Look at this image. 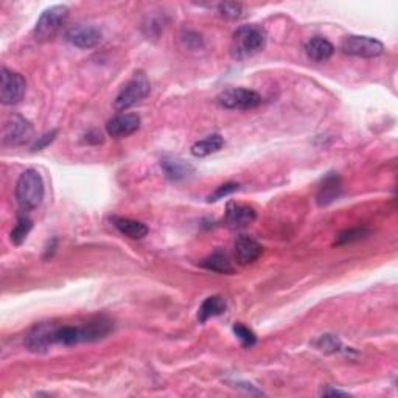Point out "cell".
Instances as JSON below:
<instances>
[{
    "label": "cell",
    "instance_id": "6da1fadb",
    "mask_svg": "<svg viewBox=\"0 0 398 398\" xmlns=\"http://www.w3.org/2000/svg\"><path fill=\"white\" fill-rule=\"evenodd\" d=\"M112 331V322L104 318L91 320L85 325H58L55 342L63 346H75L80 342H93L108 336Z\"/></svg>",
    "mask_w": 398,
    "mask_h": 398
},
{
    "label": "cell",
    "instance_id": "7a4b0ae2",
    "mask_svg": "<svg viewBox=\"0 0 398 398\" xmlns=\"http://www.w3.org/2000/svg\"><path fill=\"white\" fill-rule=\"evenodd\" d=\"M266 45V32L257 23L240 27L232 36L230 53L235 59H247L257 55Z\"/></svg>",
    "mask_w": 398,
    "mask_h": 398
},
{
    "label": "cell",
    "instance_id": "3957f363",
    "mask_svg": "<svg viewBox=\"0 0 398 398\" xmlns=\"http://www.w3.org/2000/svg\"><path fill=\"white\" fill-rule=\"evenodd\" d=\"M16 199L22 210L38 209L44 199V182L36 170L28 168L19 176L16 184Z\"/></svg>",
    "mask_w": 398,
    "mask_h": 398
},
{
    "label": "cell",
    "instance_id": "277c9868",
    "mask_svg": "<svg viewBox=\"0 0 398 398\" xmlns=\"http://www.w3.org/2000/svg\"><path fill=\"white\" fill-rule=\"evenodd\" d=\"M151 85L148 76L144 72L134 74L133 78H131L126 85L123 86L120 93L117 95L115 98V109L117 111H126L129 108H133L150 95Z\"/></svg>",
    "mask_w": 398,
    "mask_h": 398
},
{
    "label": "cell",
    "instance_id": "5b68a950",
    "mask_svg": "<svg viewBox=\"0 0 398 398\" xmlns=\"http://www.w3.org/2000/svg\"><path fill=\"white\" fill-rule=\"evenodd\" d=\"M69 17V8L65 5H55L47 8L38 19L34 36L38 41H47L55 36Z\"/></svg>",
    "mask_w": 398,
    "mask_h": 398
},
{
    "label": "cell",
    "instance_id": "8992f818",
    "mask_svg": "<svg viewBox=\"0 0 398 398\" xmlns=\"http://www.w3.org/2000/svg\"><path fill=\"white\" fill-rule=\"evenodd\" d=\"M218 103L225 109L247 111L257 108L261 103V97L251 89L230 87L218 95Z\"/></svg>",
    "mask_w": 398,
    "mask_h": 398
},
{
    "label": "cell",
    "instance_id": "52a82bcc",
    "mask_svg": "<svg viewBox=\"0 0 398 398\" xmlns=\"http://www.w3.org/2000/svg\"><path fill=\"white\" fill-rule=\"evenodd\" d=\"M341 49L349 56L372 59V58H377L382 55V53L384 52V45L379 43L378 39L350 34V36H346L342 39Z\"/></svg>",
    "mask_w": 398,
    "mask_h": 398
},
{
    "label": "cell",
    "instance_id": "ba28073f",
    "mask_svg": "<svg viewBox=\"0 0 398 398\" xmlns=\"http://www.w3.org/2000/svg\"><path fill=\"white\" fill-rule=\"evenodd\" d=\"M33 135V126L25 117L19 114H13L7 118V122L3 123L2 131V140L5 145L17 146L22 145L32 139Z\"/></svg>",
    "mask_w": 398,
    "mask_h": 398
},
{
    "label": "cell",
    "instance_id": "9c48e42d",
    "mask_svg": "<svg viewBox=\"0 0 398 398\" xmlns=\"http://www.w3.org/2000/svg\"><path fill=\"white\" fill-rule=\"evenodd\" d=\"M27 82L22 75L13 72V70L2 69L0 75V102L3 104H16L19 103L23 93H25Z\"/></svg>",
    "mask_w": 398,
    "mask_h": 398
},
{
    "label": "cell",
    "instance_id": "30bf717a",
    "mask_svg": "<svg viewBox=\"0 0 398 398\" xmlns=\"http://www.w3.org/2000/svg\"><path fill=\"white\" fill-rule=\"evenodd\" d=\"M58 325L52 322L36 324L25 336V347L33 353H44L52 346H55V333Z\"/></svg>",
    "mask_w": 398,
    "mask_h": 398
},
{
    "label": "cell",
    "instance_id": "8fae6325",
    "mask_svg": "<svg viewBox=\"0 0 398 398\" xmlns=\"http://www.w3.org/2000/svg\"><path fill=\"white\" fill-rule=\"evenodd\" d=\"M65 39L76 49L87 50L102 43V32L93 25H76L69 30Z\"/></svg>",
    "mask_w": 398,
    "mask_h": 398
},
{
    "label": "cell",
    "instance_id": "7c38bea8",
    "mask_svg": "<svg viewBox=\"0 0 398 398\" xmlns=\"http://www.w3.org/2000/svg\"><path fill=\"white\" fill-rule=\"evenodd\" d=\"M255 218H257V213L247 204L229 203L225 207V224L230 229H245L255 221Z\"/></svg>",
    "mask_w": 398,
    "mask_h": 398
},
{
    "label": "cell",
    "instance_id": "4fadbf2b",
    "mask_svg": "<svg viewBox=\"0 0 398 398\" xmlns=\"http://www.w3.org/2000/svg\"><path fill=\"white\" fill-rule=\"evenodd\" d=\"M140 128V117L137 114H118L112 117L106 124V131L112 137H128Z\"/></svg>",
    "mask_w": 398,
    "mask_h": 398
},
{
    "label": "cell",
    "instance_id": "5bb4252c",
    "mask_svg": "<svg viewBox=\"0 0 398 398\" xmlns=\"http://www.w3.org/2000/svg\"><path fill=\"white\" fill-rule=\"evenodd\" d=\"M263 247L260 243L249 235H241L235 241V258L241 266H247L260 258Z\"/></svg>",
    "mask_w": 398,
    "mask_h": 398
},
{
    "label": "cell",
    "instance_id": "9a60e30c",
    "mask_svg": "<svg viewBox=\"0 0 398 398\" xmlns=\"http://www.w3.org/2000/svg\"><path fill=\"white\" fill-rule=\"evenodd\" d=\"M160 167L170 181H186L195 175V167L187 160L179 157H164L160 160Z\"/></svg>",
    "mask_w": 398,
    "mask_h": 398
},
{
    "label": "cell",
    "instance_id": "2e32d148",
    "mask_svg": "<svg viewBox=\"0 0 398 398\" xmlns=\"http://www.w3.org/2000/svg\"><path fill=\"white\" fill-rule=\"evenodd\" d=\"M305 52L308 58L313 59V61L322 63L331 58V55L335 53V47L330 41H327L324 38H311L305 44Z\"/></svg>",
    "mask_w": 398,
    "mask_h": 398
},
{
    "label": "cell",
    "instance_id": "e0dca14e",
    "mask_svg": "<svg viewBox=\"0 0 398 398\" xmlns=\"http://www.w3.org/2000/svg\"><path fill=\"white\" fill-rule=\"evenodd\" d=\"M341 195V181L335 173H330L325 177L322 186L319 187L318 203L319 206H327L333 203L335 199L340 198Z\"/></svg>",
    "mask_w": 398,
    "mask_h": 398
},
{
    "label": "cell",
    "instance_id": "ac0fdd59",
    "mask_svg": "<svg viewBox=\"0 0 398 398\" xmlns=\"http://www.w3.org/2000/svg\"><path fill=\"white\" fill-rule=\"evenodd\" d=\"M112 224H114L115 229L120 230L123 235H126L133 240L144 239V236H146L148 234V228L144 223L134 221V219H129V218L114 217L112 218Z\"/></svg>",
    "mask_w": 398,
    "mask_h": 398
},
{
    "label": "cell",
    "instance_id": "d6986e66",
    "mask_svg": "<svg viewBox=\"0 0 398 398\" xmlns=\"http://www.w3.org/2000/svg\"><path fill=\"white\" fill-rule=\"evenodd\" d=\"M225 311V300L221 296H210L203 302V305L199 307L198 311V319L201 324L207 322V320L219 316Z\"/></svg>",
    "mask_w": 398,
    "mask_h": 398
},
{
    "label": "cell",
    "instance_id": "ffe728a7",
    "mask_svg": "<svg viewBox=\"0 0 398 398\" xmlns=\"http://www.w3.org/2000/svg\"><path fill=\"white\" fill-rule=\"evenodd\" d=\"M224 146V139L219 134L207 135L206 139L196 142L192 146V154L195 157H207L213 153H218Z\"/></svg>",
    "mask_w": 398,
    "mask_h": 398
},
{
    "label": "cell",
    "instance_id": "44dd1931",
    "mask_svg": "<svg viewBox=\"0 0 398 398\" xmlns=\"http://www.w3.org/2000/svg\"><path fill=\"white\" fill-rule=\"evenodd\" d=\"M201 265H203L206 269L218 272V274H232V272H234V266H232L229 257L223 251L213 252L209 257L204 258Z\"/></svg>",
    "mask_w": 398,
    "mask_h": 398
},
{
    "label": "cell",
    "instance_id": "7402d4cb",
    "mask_svg": "<svg viewBox=\"0 0 398 398\" xmlns=\"http://www.w3.org/2000/svg\"><path fill=\"white\" fill-rule=\"evenodd\" d=\"M371 235L369 229L364 228H353V229H347L341 232L340 235L336 236L335 240V246H346V245H352V243L366 240L367 236Z\"/></svg>",
    "mask_w": 398,
    "mask_h": 398
},
{
    "label": "cell",
    "instance_id": "603a6c76",
    "mask_svg": "<svg viewBox=\"0 0 398 398\" xmlns=\"http://www.w3.org/2000/svg\"><path fill=\"white\" fill-rule=\"evenodd\" d=\"M33 228L32 219H28L27 217H19L17 219V224L14 225V229L11 230V241L14 243L16 246H21L30 234V230Z\"/></svg>",
    "mask_w": 398,
    "mask_h": 398
},
{
    "label": "cell",
    "instance_id": "cb8c5ba5",
    "mask_svg": "<svg viewBox=\"0 0 398 398\" xmlns=\"http://www.w3.org/2000/svg\"><path fill=\"white\" fill-rule=\"evenodd\" d=\"M218 8L221 16L229 21H239L243 17V5L240 2H224Z\"/></svg>",
    "mask_w": 398,
    "mask_h": 398
},
{
    "label": "cell",
    "instance_id": "d4e9b609",
    "mask_svg": "<svg viewBox=\"0 0 398 398\" xmlns=\"http://www.w3.org/2000/svg\"><path fill=\"white\" fill-rule=\"evenodd\" d=\"M234 333L236 338H239L241 346L245 349H251L255 346V342H257V336L254 335V331L249 330L247 327L241 325V324L234 325Z\"/></svg>",
    "mask_w": 398,
    "mask_h": 398
},
{
    "label": "cell",
    "instance_id": "484cf974",
    "mask_svg": "<svg viewBox=\"0 0 398 398\" xmlns=\"http://www.w3.org/2000/svg\"><path fill=\"white\" fill-rule=\"evenodd\" d=\"M314 344H316V347L319 350H322V352L333 353L338 352V350H341V341L338 340L335 335H322Z\"/></svg>",
    "mask_w": 398,
    "mask_h": 398
},
{
    "label": "cell",
    "instance_id": "4316f807",
    "mask_svg": "<svg viewBox=\"0 0 398 398\" xmlns=\"http://www.w3.org/2000/svg\"><path fill=\"white\" fill-rule=\"evenodd\" d=\"M236 190H239V184H235V182L224 184V186L218 187V190L210 196L209 201H210V203H215V201L223 199L224 196H229V195H232L234 192H236Z\"/></svg>",
    "mask_w": 398,
    "mask_h": 398
},
{
    "label": "cell",
    "instance_id": "83f0119b",
    "mask_svg": "<svg viewBox=\"0 0 398 398\" xmlns=\"http://www.w3.org/2000/svg\"><path fill=\"white\" fill-rule=\"evenodd\" d=\"M56 135H58V131H56V129H53V131H50V133L44 134L43 137H39L36 142H34L33 146H32V150H33V151L43 150V148H45L47 145H50L52 142L56 139Z\"/></svg>",
    "mask_w": 398,
    "mask_h": 398
},
{
    "label": "cell",
    "instance_id": "f1b7e54d",
    "mask_svg": "<svg viewBox=\"0 0 398 398\" xmlns=\"http://www.w3.org/2000/svg\"><path fill=\"white\" fill-rule=\"evenodd\" d=\"M86 142L87 144H102L103 135L102 133H98V131H92V133H89L86 135Z\"/></svg>",
    "mask_w": 398,
    "mask_h": 398
},
{
    "label": "cell",
    "instance_id": "f546056e",
    "mask_svg": "<svg viewBox=\"0 0 398 398\" xmlns=\"http://www.w3.org/2000/svg\"><path fill=\"white\" fill-rule=\"evenodd\" d=\"M324 395H347L346 392H341V390H335V389H329V390H324L322 392Z\"/></svg>",
    "mask_w": 398,
    "mask_h": 398
}]
</instances>
